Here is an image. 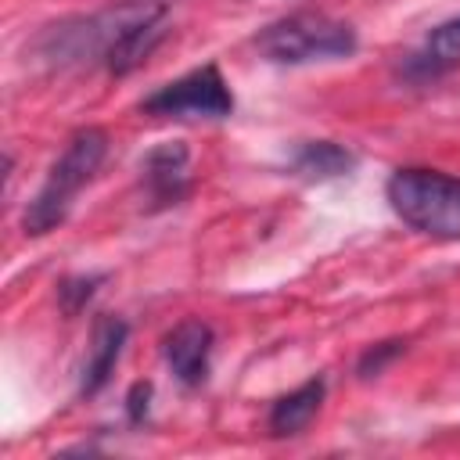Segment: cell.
Returning <instances> with one entry per match:
<instances>
[{"label": "cell", "instance_id": "obj_8", "mask_svg": "<svg viewBox=\"0 0 460 460\" xmlns=\"http://www.w3.org/2000/svg\"><path fill=\"white\" fill-rule=\"evenodd\" d=\"M187 165H190V151L180 140H165V144L147 151V158H144V183H147V194H151V201L158 208L183 201V194L190 187Z\"/></svg>", "mask_w": 460, "mask_h": 460}, {"label": "cell", "instance_id": "obj_5", "mask_svg": "<svg viewBox=\"0 0 460 460\" xmlns=\"http://www.w3.org/2000/svg\"><path fill=\"white\" fill-rule=\"evenodd\" d=\"M140 111L155 119H226L234 111V93L216 65H201L147 93Z\"/></svg>", "mask_w": 460, "mask_h": 460}, {"label": "cell", "instance_id": "obj_6", "mask_svg": "<svg viewBox=\"0 0 460 460\" xmlns=\"http://www.w3.org/2000/svg\"><path fill=\"white\" fill-rule=\"evenodd\" d=\"M212 341H216L212 327L205 320H194V316L180 320L162 338V356H165V363H169V370L176 374L180 385H187V388L205 385L208 359H212Z\"/></svg>", "mask_w": 460, "mask_h": 460}, {"label": "cell", "instance_id": "obj_2", "mask_svg": "<svg viewBox=\"0 0 460 460\" xmlns=\"http://www.w3.org/2000/svg\"><path fill=\"white\" fill-rule=\"evenodd\" d=\"M104 155H108V133H104V129H97V126L75 129V133L68 137L61 158L50 165L43 187H40L36 198L25 205V212H22V230H25L29 237H43V234H50L54 226H61L65 216H68V208H72V201H75V194L93 180V172L101 169Z\"/></svg>", "mask_w": 460, "mask_h": 460}, {"label": "cell", "instance_id": "obj_3", "mask_svg": "<svg viewBox=\"0 0 460 460\" xmlns=\"http://www.w3.org/2000/svg\"><path fill=\"white\" fill-rule=\"evenodd\" d=\"M395 216L435 241H460V180L442 169L406 165L385 183Z\"/></svg>", "mask_w": 460, "mask_h": 460}, {"label": "cell", "instance_id": "obj_1", "mask_svg": "<svg viewBox=\"0 0 460 460\" xmlns=\"http://www.w3.org/2000/svg\"><path fill=\"white\" fill-rule=\"evenodd\" d=\"M155 18H165V4L122 0L97 14H79V18L47 25L36 40V54L50 68H75V65H90V61L108 65V54L119 47V40H126L133 29H140Z\"/></svg>", "mask_w": 460, "mask_h": 460}, {"label": "cell", "instance_id": "obj_9", "mask_svg": "<svg viewBox=\"0 0 460 460\" xmlns=\"http://www.w3.org/2000/svg\"><path fill=\"white\" fill-rule=\"evenodd\" d=\"M126 338H129L126 320L108 316V313L93 320L90 352H86V363H83V385H79V392H83V395H97V392L111 381V374H115V363H119V356H122Z\"/></svg>", "mask_w": 460, "mask_h": 460}, {"label": "cell", "instance_id": "obj_12", "mask_svg": "<svg viewBox=\"0 0 460 460\" xmlns=\"http://www.w3.org/2000/svg\"><path fill=\"white\" fill-rule=\"evenodd\" d=\"M101 280H104V277H97V273H90V277H65V280L58 284L61 309H65L68 316H75V313L93 298V291H97Z\"/></svg>", "mask_w": 460, "mask_h": 460}, {"label": "cell", "instance_id": "obj_13", "mask_svg": "<svg viewBox=\"0 0 460 460\" xmlns=\"http://www.w3.org/2000/svg\"><path fill=\"white\" fill-rule=\"evenodd\" d=\"M402 349H406V341H399V338H392V341H377V345H370L363 356H359V363H356V374L359 377H377L395 356H402Z\"/></svg>", "mask_w": 460, "mask_h": 460}, {"label": "cell", "instance_id": "obj_7", "mask_svg": "<svg viewBox=\"0 0 460 460\" xmlns=\"http://www.w3.org/2000/svg\"><path fill=\"white\" fill-rule=\"evenodd\" d=\"M453 68H460V14L438 22L424 36V43L399 61V75L406 83H417V86L435 83V79L449 75Z\"/></svg>", "mask_w": 460, "mask_h": 460}, {"label": "cell", "instance_id": "obj_11", "mask_svg": "<svg viewBox=\"0 0 460 460\" xmlns=\"http://www.w3.org/2000/svg\"><path fill=\"white\" fill-rule=\"evenodd\" d=\"M356 165V155L334 140H305L295 155H291V172L302 180H334L345 176Z\"/></svg>", "mask_w": 460, "mask_h": 460}, {"label": "cell", "instance_id": "obj_4", "mask_svg": "<svg viewBox=\"0 0 460 460\" xmlns=\"http://www.w3.org/2000/svg\"><path fill=\"white\" fill-rule=\"evenodd\" d=\"M255 50L273 65H309V61H338L356 54V29L323 11H298L270 22L252 40Z\"/></svg>", "mask_w": 460, "mask_h": 460}, {"label": "cell", "instance_id": "obj_10", "mask_svg": "<svg viewBox=\"0 0 460 460\" xmlns=\"http://www.w3.org/2000/svg\"><path fill=\"white\" fill-rule=\"evenodd\" d=\"M323 392H327L323 377H313V381L298 385L295 392L280 395V399L273 402V410H270V420H266V424H270V435H273V438L302 435V431L309 428V420L316 417V410H320V402H323Z\"/></svg>", "mask_w": 460, "mask_h": 460}, {"label": "cell", "instance_id": "obj_14", "mask_svg": "<svg viewBox=\"0 0 460 460\" xmlns=\"http://www.w3.org/2000/svg\"><path fill=\"white\" fill-rule=\"evenodd\" d=\"M147 410H151V381H137L126 395V417L129 424H144L147 420Z\"/></svg>", "mask_w": 460, "mask_h": 460}]
</instances>
